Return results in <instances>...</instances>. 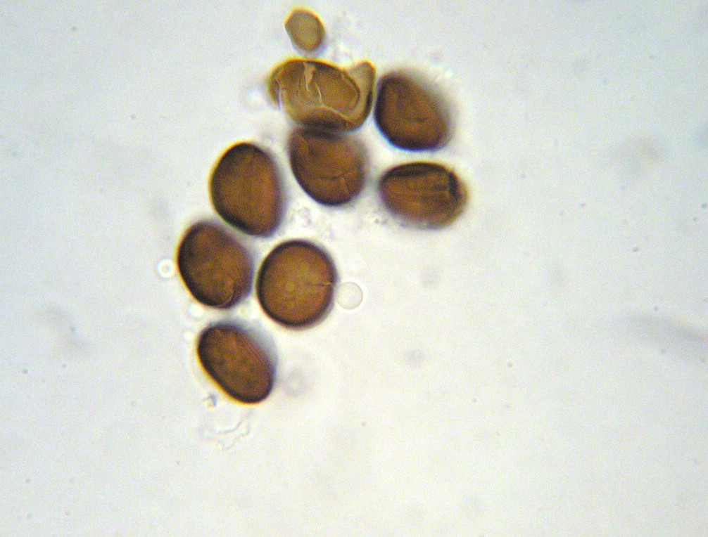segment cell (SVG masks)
I'll list each match as a JSON object with an SVG mask.
<instances>
[{
  "instance_id": "8992f818",
  "label": "cell",
  "mask_w": 708,
  "mask_h": 537,
  "mask_svg": "<svg viewBox=\"0 0 708 537\" xmlns=\"http://www.w3.org/2000/svg\"><path fill=\"white\" fill-rule=\"evenodd\" d=\"M374 119L393 147L410 152H434L451 141L453 109L438 87L420 74L398 70L379 82Z\"/></svg>"
},
{
  "instance_id": "9c48e42d",
  "label": "cell",
  "mask_w": 708,
  "mask_h": 537,
  "mask_svg": "<svg viewBox=\"0 0 708 537\" xmlns=\"http://www.w3.org/2000/svg\"><path fill=\"white\" fill-rule=\"evenodd\" d=\"M291 42L301 52L313 54L319 52L325 41L324 26L313 13L297 8L289 15L285 23Z\"/></svg>"
},
{
  "instance_id": "5b68a950",
  "label": "cell",
  "mask_w": 708,
  "mask_h": 537,
  "mask_svg": "<svg viewBox=\"0 0 708 537\" xmlns=\"http://www.w3.org/2000/svg\"><path fill=\"white\" fill-rule=\"evenodd\" d=\"M196 351L203 371L231 399L258 404L272 392L277 352L258 327L232 318L212 322L198 335Z\"/></svg>"
},
{
  "instance_id": "7a4b0ae2",
  "label": "cell",
  "mask_w": 708,
  "mask_h": 537,
  "mask_svg": "<svg viewBox=\"0 0 708 537\" xmlns=\"http://www.w3.org/2000/svg\"><path fill=\"white\" fill-rule=\"evenodd\" d=\"M339 281L334 261L324 247L310 240H288L263 261L256 295L270 319L285 329L303 331L329 316Z\"/></svg>"
},
{
  "instance_id": "ba28073f",
  "label": "cell",
  "mask_w": 708,
  "mask_h": 537,
  "mask_svg": "<svg viewBox=\"0 0 708 537\" xmlns=\"http://www.w3.org/2000/svg\"><path fill=\"white\" fill-rule=\"evenodd\" d=\"M376 187L384 211L400 225L415 230L448 227L469 201L467 187L457 174L436 162L394 166L379 176Z\"/></svg>"
},
{
  "instance_id": "6da1fadb",
  "label": "cell",
  "mask_w": 708,
  "mask_h": 537,
  "mask_svg": "<svg viewBox=\"0 0 708 537\" xmlns=\"http://www.w3.org/2000/svg\"><path fill=\"white\" fill-rule=\"evenodd\" d=\"M374 81L369 61L340 67L293 58L272 71L267 85L273 103L302 127L343 133L358 129L368 117Z\"/></svg>"
},
{
  "instance_id": "3957f363",
  "label": "cell",
  "mask_w": 708,
  "mask_h": 537,
  "mask_svg": "<svg viewBox=\"0 0 708 537\" xmlns=\"http://www.w3.org/2000/svg\"><path fill=\"white\" fill-rule=\"evenodd\" d=\"M209 192L217 215L246 235L272 237L284 219V177L274 155L257 143H236L222 153L210 174Z\"/></svg>"
},
{
  "instance_id": "52a82bcc",
  "label": "cell",
  "mask_w": 708,
  "mask_h": 537,
  "mask_svg": "<svg viewBox=\"0 0 708 537\" xmlns=\"http://www.w3.org/2000/svg\"><path fill=\"white\" fill-rule=\"evenodd\" d=\"M286 151L297 183L322 206H348L358 199L368 183L369 154L356 136L297 127L288 136Z\"/></svg>"
},
{
  "instance_id": "277c9868",
  "label": "cell",
  "mask_w": 708,
  "mask_h": 537,
  "mask_svg": "<svg viewBox=\"0 0 708 537\" xmlns=\"http://www.w3.org/2000/svg\"><path fill=\"white\" fill-rule=\"evenodd\" d=\"M176 262L187 290L204 306L229 310L251 293L255 255L246 242L215 221L201 220L187 229Z\"/></svg>"
}]
</instances>
